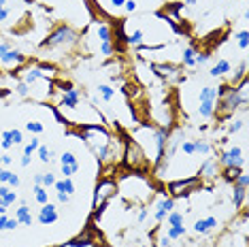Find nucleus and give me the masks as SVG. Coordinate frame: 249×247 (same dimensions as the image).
Returning a JSON list of instances; mask_svg holds the SVG:
<instances>
[{"label": "nucleus", "instance_id": "nucleus-23", "mask_svg": "<svg viewBox=\"0 0 249 247\" xmlns=\"http://www.w3.org/2000/svg\"><path fill=\"white\" fill-rule=\"evenodd\" d=\"M194 58H196V47L194 45H188V47L181 52V62H183V66L194 69Z\"/></svg>", "mask_w": 249, "mask_h": 247}, {"label": "nucleus", "instance_id": "nucleus-16", "mask_svg": "<svg viewBox=\"0 0 249 247\" xmlns=\"http://www.w3.org/2000/svg\"><path fill=\"white\" fill-rule=\"evenodd\" d=\"M151 71L156 72L158 77H162V79H173V77H179L177 72L179 69L173 64H151Z\"/></svg>", "mask_w": 249, "mask_h": 247}, {"label": "nucleus", "instance_id": "nucleus-49", "mask_svg": "<svg viewBox=\"0 0 249 247\" xmlns=\"http://www.w3.org/2000/svg\"><path fill=\"white\" fill-rule=\"evenodd\" d=\"M19 164L24 166V168H28V166L32 164V156H26V154H24V156H21V158H19Z\"/></svg>", "mask_w": 249, "mask_h": 247}, {"label": "nucleus", "instance_id": "nucleus-36", "mask_svg": "<svg viewBox=\"0 0 249 247\" xmlns=\"http://www.w3.org/2000/svg\"><path fill=\"white\" fill-rule=\"evenodd\" d=\"M234 38H236V45H239V47L243 49V52H245V49L249 47V32H247V30H241V32H239V35H236Z\"/></svg>", "mask_w": 249, "mask_h": 247}, {"label": "nucleus", "instance_id": "nucleus-12", "mask_svg": "<svg viewBox=\"0 0 249 247\" xmlns=\"http://www.w3.org/2000/svg\"><path fill=\"white\" fill-rule=\"evenodd\" d=\"M0 62H2L4 66H9V69H18V66H21L26 62V55L19 52V49H13L11 47L7 53L2 55V58H0Z\"/></svg>", "mask_w": 249, "mask_h": 247}, {"label": "nucleus", "instance_id": "nucleus-54", "mask_svg": "<svg viewBox=\"0 0 249 247\" xmlns=\"http://www.w3.org/2000/svg\"><path fill=\"white\" fill-rule=\"evenodd\" d=\"M58 200H60V203H69V200H71V196L69 194H64V192H58Z\"/></svg>", "mask_w": 249, "mask_h": 247}, {"label": "nucleus", "instance_id": "nucleus-20", "mask_svg": "<svg viewBox=\"0 0 249 247\" xmlns=\"http://www.w3.org/2000/svg\"><path fill=\"white\" fill-rule=\"evenodd\" d=\"M96 36L100 43H113V28L109 24H96Z\"/></svg>", "mask_w": 249, "mask_h": 247}, {"label": "nucleus", "instance_id": "nucleus-18", "mask_svg": "<svg viewBox=\"0 0 249 247\" xmlns=\"http://www.w3.org/2000/svg\"><path fill=\"white\" fill-rule=\"evenodd\" d=\"M217 226V217H205V220H198L196 224H194V232L196 234H209L211 230Z\"/></svg>", "mask_w": 249, "mask_h": 247}, {"label": "nucleus", "instance_id": "nucleus-15", "mask_svg": "<svg viewBox=\"0 0 249 247\" xmlns=\"http://www.w3.org/2000/svg\"><path fill=\"white\" fill-rule=\"evenodd\" d=\"M13 217L19 222V226H28V228L32 226V222H35V217H32V211H30V207H28V205H19L18 209H15V215Z\"/></svg>", "mask_w": 249, "mask_h": 247}, {"label": "nucleus", "instance_id": "nucleus-10", "mask_svg": "<svg viewBox=\"0 0 249 247\" xmlns=\"http://www.w3.org/2000/svg\"><path fill=\"white\" fill-rule=\"evenodd\" d=\"M175 203H177V198L168 196V192H162V198L156 203V211H154L156 222H164V220H166V215L175 209Z\"/></svg>", "mask_w": 249, "mask_h": 247}, {"label": "nucleus", "instance_id": "nucleus-50", "mask_svg": "<svg viewBox=\"0 0 249 247\" xmlns=\"http://www.w3.org/2000/svg\"><path fill=\"white\" fill-rule=\"evenodd\" d=\"M147 215H149V211H147V209H141V211H139V215H137V222H139V224H143V222L147 220Z\"/></svg>", "mask_w": 249, "mask_h": 247}, {"label": "nucleus", "instance_id": "nucleus-21", "mask_svg": "<svg viewBox=\"0 0 249 247\" xmlns=\"http://www.w3.org/2000/svg\"><path fill=\"white\" fill-rule=\"evenodd\" d=\"M232 188H234V192H232L234 209H241L243 203H245V198H247V188H243V185H236V183H232Z\"/></svg>", "mask_w": 249, "mask_h": 247}, {"label": "nucleus", "instance_id": "nucleus-31", "mask_svg": "<svg viewBox=\"0 0 249 247\" xmlns=\"http://www.w3.org/2000/svg\"><path fill=\"white\" fill-rule=\"evenodd\" d=\"M36 151H38V160H41L43 164H49V162L53 160V158H52V156H53V151L49 149L47 145H41V147H38Z\"/></svg>", "mask_w": 249, "mask_h": 247}, {"label": "nucleus", "instance_id": "nucleus-44", "mask_svg": "<svg viewBox=\"0 0 249 247\" xmlns=\"http://www.w3.org/2000/svg\"><path fill=\"white\" fill-rule=\"evenodd\" d=\"M11 147H15V145H13V141H11L9 130H4L2 132V149H11Z\"/></svg>", "mask_w": 249, "mask_h": 247}, {"label": "nucleus", "instance_id": "nucleus-27", "mask_svg": "<svg viewBox=\"0 0 249 247\" xmlns=\"http://www.w3.org/2000/svg\"><path fill=\"white\" fill-rule=\"evenodd\" d=\"M185 232H188V230H185L183 224H181V226H168V228H166V237L171 239V241L183 239V237H185Z\"/></svg>", "mask_w": 249, "mask_h": 247}, {"label": "nucleus", "instance_id": "nucleus-33", "mask_svg": "<svg viewBox=\"0 0 249 247\" xmlns=\"http://www.w3.org/2000/svg\"><path fill=\"white\" fill-rule=\"evenodd\" d=\"M38 147H41V139H38V137H32L30 141L24 145V154H26V156H32Z\"/></svg>", "mask_w": 249, "mask_h": 247}, {"label": "nucleus", "instance_id": "nucleus-48", "mask_svg": "<svg viewBox=\"0 0 249 247\" xmlns=\"http://www.w3.org/2000/svg\"><path fill=\"white\" fill-rule=\"evenodd\" d=\"M11 173H13V171H9V168H2V173H0V183H2V185H7L9 177H11Z\"/></svg>", "mask_w": 249, "mask_h": 247}, {"label": "nucleus", "instance_id": "nucleus-30", "mask_svg": "<svg viewBox=\"0 0 249 247\" xmlns=\"http://www.w3.org/2000/svg\"><path fill=\"white\" fill-rule=\"evenodd\" d=\"M183 222H185V215H183V213H179V211H171L166 215V224H168V226H181Z\"/></svg>", "mask_w": 249, "mask_h": 247}, {"label": "nucleus", "instance_id": "nucleus-14", "mask_svg": "<svg viewBox=\"0 0 249 247\" xmlns=\"http://www.w3.org/2000/svg\"><path fill=\"white\" fill-rule=\"evenodd\" d=\"M230 71H232L230 60L222 58V60H217V62H215V64L211 66V71H209V75H211L213 79H219V77H226V75H228Z\"/></svg>", "mask_w": 249, "mask_h": 247}, {"label": "nucleus", "instance_id": "nucleus-38", "mask_svg": "<svg viewBox=\"0 0 249 247\" xmlns=\"http://www.w3.org/2000/svg\"><path fill=\"white\" fill-rule=\"evenodd\" d=\"M55 181H58V179H55V175H53V173H43V188H53V185H55Z\"/></svg>", "mask_w": 249, "mask_h": 247}, {"label": "nucleus", "instance_id": "nucleus-25", "mask_svg": "<svg viewBox=\"0 0 249 247\" xmlns=\"http://www.w3.org/2000/svg\"><path fill=\"white\" fill-rule=\"evenodd\" d=\"M32 194H35V200L38 205H47L49 203V192L43 185H32Z\"/></svg>", "mask_w": 249, "mask_h": 247}, {"label": "nucleus", "instance_id": "nucleus-1", "mask_svg": "<svg viewBox=\"0 0 249 247\" xmlns=\"http://www.w3.org/2000/svg\"><path fill=\"white\" fill-rule=\"evenodd\" d=\"M215 111H219L222 117L234 115L236 109L247 111V79H243L236 86H222L217 88V103Z\"/></svg>", "mask_w": 249, "mask_h": 247}, {"label": "nucleus", "instance_id": "nucleus-52", "mask_svg": "<svg viewBox=\"0 0 249 247\" xmlns=\"http://www.w3.org/2000/svg\"><path fill=\"white\" fill-rule=\"evenodd\" d=\"M124 4H126V0H111L113 9H124Z\"/></svg>", "mask_w": 249, "mask_h": 247}, {"label": "nucleus", "instance_id": "nucleus-29", "mask_svg": "<svg viewBox=\"0 0 249 247\" xmlns=\"http://www.w3.org/2000/svg\"><path fill=\"white\" fill-rule=\"evenodd\" d=\"M96 89H98V96L103 98L105 103H111V100L115 98V89H113L111 86H105V83H100V86L96 88Z\"/></svg>", "mask_w": 249, "mask_h": 247}, {"label": "nucleus", "instance_id": "nucleus-58", "mask_svg": "<svg viewBox=\"0 0 249 247\" xmlns=\"http://www.w3.org/2000/svg\"><path fill=\"white\" fill-rule=\"evenodd\" d=\"M2 168H4V166H0V173H2Z\"/></svg>", "mask_w": 249, "mask_h": 247}, {"label": "nucleus", "instance_id": "nucleus-53", "mask_svg": "<svg viewBox=\"0 0 249 247\" xmlns=\"http://www.w3.org/2000/svg\"><path fill=\"white\" fill-rule=\"evenodd\" d=\"M9 49H11V43H0V58H2V55L7 53Z\"/></svg>", "mask_w": 249, "mask_h": 247}, {"label": "nucleus", "instance_id": "nucleus-46", "mask_svg": "<svg viewBox=\"0 0 249 247\" xmlns=\"http://www.w3.org/2000/svg\"><path fill=\"white\" fill-rule=\"evenodd\" d=\"M181 151H183L185 156H194V145H192V141H183V143H181Z\"/></svg>", "mask_w": 249, "mask_h": 247}, {"label": "nucleus", "instance_id": "nucleus-42", "mask_svg": "<svg viewBox=\"0 0 249 247\" xmlns=\"http://www.w3.org/2000/svg\"><path fill=\"white\" fill-rule=\"evenodd\" d=\"M100 53L103 55H113L115 53V45L113 43H100Z\"/></svg>", "mask_w": 249, "mask_h": 247}, {"label": "nucleus", "instance_id": "nucleus-13", "mask_svg": "<svg viewBox=\"0 0 249 247\" xmlns=\"http://www.w3.org/2000/svg\"><path fill=\"white\" fill-rule=\"evenodd\" d=\"M92 243H94V234H92V230L89 228H86L79 237L71 239L69 243H64V247H89Z\"/></svg>", "mask_w": 249, "mask_h": 247}, {"label": "nucleus", "instance_id": "nucleus-6", "mask_svg": "<svg viewBox=\"0 0 249 247\" xmlns=\"http://www.w3.org/2000/svg\"><path fill=\"white\" fill-rule=\"evenodd\" d=\"M219 166L222 168H228V166H234V168H243L245 166V154H243V147L234 145V147H228L219 154Z\"/></svg>", "mask_w": 249, "mask_h": 247}, {"label": "nucleus", "instance_id": "nucleus-57", "mask_svg": "<svg viewBox=\"0 0 249 247\" xmlns=\"http://www.w3.org/2000/svg\"><path fill=\"white\" fill-rule=\"evenodd\" d=\"M0 166H2V156H0Z\"/></svg>", "mask_w": 249, "mask_h": 247}, {"label": "nucleus", "instance_id": "nucleus-11", "mask_svg": "<svg viewBox=\"0 0 249 247\" xmlns=\"http://www.w3.org/2000/svg\"><path fill=\"white\" fill-rule=\"evenodd\" d=\"M36 220H38V224H41V226H52V224H55V222L60 220V211H58V207L52 205V203L41 205Z\"/></svg>", "mask_w": 249, "mask_h": 247}, {"label": "nucleus", "instance_id": "nucleus-35", "mask_svg": "<svg viewBox=\"0 0 249 247\" xmlns=\"http://www.w3.org/2000/svg\"><path fill=\"white\" fill-rule=\"evenodd\" d=\"M60 164H81L72 151H62L60 154Z\"/></svg>", "mask_w": 249, "mask_h": 247}, {"label": "nucleus", "instance_id": "nucleus-34", "mask_svg": "<svg viewBox=\"0 0 249 247\" xmlns=\"http://www.w3.org/2000/svg\"><path fill=\"white\" fill-rule=\"evenodd\" d=\"M26 130L32 132V134H41V132H45V126L41 122H36V120H28L26 122Z\"/></svg>", "mask_w": 249, "mask_h": 247}, {"label": "nucleus", "instance_id": "nucleus-17", "mask_svg": "<svg viewBox=\"0 0 249 247\" xmlns=\"http://www.w3.org/2000/svg\"><path fill=\"white\" fill-rule=\"evenodd\" d=\"M18 203V194L13 192V188L0 183V207H13Z\"/></svg>", "mask_w": 249, "mask_h": 247}, {"label": "nucleus", "instance_id": "nucleus-4", "mask_svg": "<svg viewBox=\"0 0 249 247\" xmlns=\"http://www.w3.org/2000/svg\"><path fill=\"white\" fill-rule=\"evenodd\" d=\"M115 194H117V183L113 181V179H109V177L100 179V181L96 183V188H94L92 209L96 211V209H98V207H105V205L109 203V200H111Z\"/></svg>", "mask_w": 249, "mask_h": 247}, {"label": "nucleus", "instance_id": "nucleus-28", "mask_svg": "<svg viewBox=\"0 0 249 247\" xmlns=\"http://www.w3.org/2000/svg\"><path fill=\"white\" fill-rule=\"evenodd\" d=\"M124 41H126L128 45H134V47H139V45L145 41V32H143V30H141V28H139V30L130 32V35H128L126 38H124Z\"/></svg>", "mask_w": 249, "mask_h": 247}, {"label": "nucleus", "instance_id": "nucleus-22", "mask_svg": "<svg viewBox=\"0 0 249 247\" xmlns=\"http://www.w3.org/2000/svg\"><path fill=\"white\" fill-rule=\"evenodd\" d=\"M19 226V222L15 220V217H11V215H0V232H13L15 228Z\"/></svg>", "mask_w": 249, "mask_h": 247}, {"label": "nucleus", "instance_id": "nucleus-41", "mask_svg": "<svg viewBox=\"0 0 249 247\" xmlns=\"http://www.w3.org/2000/svg\"><path fill=\"white\" fill-rule=\"evenodd\" d=\"M9 134H11V141H13V145H21V143H24V134H21V130H18V128L9 130Z\"/></svg>", "mask_w": 249, "mask_h": 247}, {"label": "nucleus", "instance_id": "nucleus-37", "mask_svg": "<svg viewBox=\"0 0 249 247\" xmlns=\"http://www.w3.org/2000/svg\"><path fill=\"white\" fill-rule=\"evenodd\" d=\"M245 128V120H232L228 124V134H236L239 130H243Z\"/></svg>", "mask_w": 249, "mask_h": 247}, {"label": "nucleus", "instance_id": "nucleus-56", "mask_svg": "<svg viewBox=\"0 0 249 247\" xmlns=\"http://www.w3.org/2000/svg\"><path fill=\"white\" fill-rule=\"evenodd\" d=\"M7 211H9V207H0V215H4Z\"/></svg>", "mask_w": 249, "mask_h": 247}, {"label": "nucleus", "instance_id": "nucleus-7", "mask_svg": "<svg viewBox=\"0 0 249 247\" xmlns=\"http://www.w3.org/2000/svg\"><path fill=\"white\" fill-rule=\"evenodd\" d=\"M219 171H222V166H219V162L215 158H207L205 162L200 164V168H198V179L200 181H211L215 183L219 179Z\"/></svg>", "mask_w": 249, "mask_h": 247}, {"label": "nucleus", "instance_id": "nucleus-51", "mask_svg": "<svg viewBox=\"0 0 249 247\" xmlns=\"http://www.w3.org/2000/svg\"><path fill=\"white\" fill-rule=\"evenodd\" d=\"M32 185H43V173H35V177H32Z\"/></svg>", "mask_w": 249, "mask_h": 247}, {"label": "nucleus", "instance_id": "nucleus-26", "mask_svg": "<svg viewBox=\"0 0 249 247\" xmlns=\"http://www.w3.org/2000/svg\"><path fill=\"white\" fill-rule=\"evenodd\" d=\"M192 145H194V156H209L211 154V143L202 141V139H196V141H192Z\"/></svg>", "mask_w": 249, "mask_h": 247}, {"label": "nucleus", "instance_id": "nucleus-40", "mask_svg": "<svg viewBox=\"0 0 249 247\" xmlns=\"http://www.w3.org/2000/svg\"><path fill=\"white\" fill-rule=\"evenodd\" d=\"M15 92H18V96L26 98L28 94H30V86H28V83H24V81H19L18 86H15Z\"/></svg>", "mask_w": 249, "mask_h": 247}, {"label": "nucleus", "instance_id": "nucleus-39", "mask_svg": "<svg viewBox=\"0 0 249 247\" xmlns=\"http://www.w3.org/2000/svg\"><path fill=\"white\" fill-rule=\"evenodd\" d=\"M9 15H11L9 2H7V0H0V21H7Z\"/></svg>", "mask_w": 249, "mask_h": 247}, {"label": "nucleus", "instance_id": "nucleus-24", "mask_svg": "<svg viewBox=\"0 0 249 247\" xmlns=\"http://www.w3.org/2000/svg\"><path fill=\"white\" fill-rule=\"evenodd\" d=\"M241 173H243V168L228 166V168H222V171H219V177H222L224 181H228V183H234V181H236V177H239Z\"/></svg>", "mask_w": 249, "mask_h": 247}, {"label": "nucleus", "instance_id": "nucleus-3", "mask_svg": "<svg viewBox=\"0 0 249 247\" xmlns=\"http://www.w3.org/2000/svg\"><path fill=\"white\" fill-rule=\"evenodd\" d=\"M79 41V35L75 30H72L71 26L66 24H60L53 28L52 35H47V38L41 43L43 49H55V47H71V45H75Z\"/></svg>", "mask_w": 249, "mask_h": 247}, {"label": "nucleus", "instance_id": "nucleus-43", "mask_svg": "<svg viewBox=\"0 0 249 247\" xmlns=\"http://www.w3.org/2000/svg\"><path fill=\"white\" fill-rule=\"evenodd\" d=\"M209 62V53H205V52H196V58H194V66H202V64H207Z\"/></svg>", "mask_w": 249, "mask_h": 247}, {"label": "nucleus", "instance_id": "nucleus-8", "mask_svg": "<svg viewBox=\"0 0 249 247\" xmlns=\"http://www.w3.org/2000/svg\"><path fill=\"white\" fill-rule=\"evenodd\" d=\"M53 72H55V69H53V66H49V64L30 66V69L24 72V83H28V86H35L36 81L47 79V77H52Z\"/></svg>", "mask_w": 249, "mask_h": 247}, {"label": "nucleus", "instance_id": "nucleus-32", "mask_svg": "<svg viewBox=\"0 0 249 247\" xmlns=\"http://www.w3.org/2000/svg\"><path fill=\"white\" fill-rule=\"evenodd\" d=\"M79 168H81V164H60V173L62 177H75Z\"/></svg>", "mask_w": 249, "mask_h": 247}, {"label": "nucleus", "instance_id": "nucleus-19", "mask_svg": "<svg viewBox=\"0 0 249 247\" xmlns=\"http://www.w3.org/2000/svg\"><path fill=\"white\" fill-rule=\"evenodd\" d=\"M53 188L58 190V192H64V194H69V196H72V194L77 192V185H75V181H72V177H62V179H58Z\"/></svg>", "mask_w": 249, "mask_h": 247}, {"label": "nucleus", "instance_id": "nucleus-2", "mask_svg": "<svg viewBox=\"0 0 249 247\" xmlns=\"http://www.w3.org/2000/svg\"><path fill=\"white\" fill-rule=\"evenodd\" d=\"M122 162L124 166L128 168V171H134V173H145L151 168V162L147 158V151L141 147L139 141H134V139H130L124 145V151H122Z\"/></svg>", "mask_w": 249, "mask_h": 247}, {"label": "nucleus", "instance_id": "nucleus-45", "mask_svg": "<svg viewBox=\"0 0 249 247\" xmlns=\"http://www.w3.org/2000/svg\"><path fill=\"white\" fill-rule=\"evenodd\" d=\"M19 183H21V179H19L18 173H11V177H9V181H7L9 188H19Z\"/></svg>", "mask_w": 249, "mask_h": 247}, {"label": "nucleus", "instance_id": "nucleus-55", "mask_svg": "<svg viewBox=\"0 0 249 247\" xmlns=\"http://www.w3.org/2000/svg\"><path fill=\"white\" fill-rule=\"evenodd\" d=\"M11 162H13V158L4 154V156H2V166H4V168H9V166H11Z\"/></svg>", "mask_w": 249, "mask_h": 247}, {"label": "nucleus", "instance_id": "nucleus-5", "mask_svg": "<svg viewBox=\"0 0 249 247\" xmlns=\"http://www.w3.org/2000/svg\"><path fill=\"white\" fill-rule=\"evenodd\" d=\"M198 188H202V181L196 175L185 177V179H177V181L168 183V196H173V198H183V196L196 192Z\"/></svg>", "mask_w": 249, "mask_h": 247}, {"label": "nucleus", "instance_id": "nucleus-47", "mask_svg": "<svg viewBox=\"0 0 249 247\" xmlns=\"http://www.w3.org/2000/svg\"><path fill=\"white\" fill-rule=\"evenodd\" d=\"M137 9H139L137 0H126V4H124V11H126V13H134Z\"/></svg>", "mask_w": 249, "mask_h": 247}, {"label": "nucleus", "instance_id": "nucleus-9", "mask_svg": "<svg viewBox=\"0 0 249 247\" xmlns=\"http://www.w3.org/2000/svg\"><path fill=\"white\" fill-rule=\"evenodd\" d=\"M79 103H81V92L75 88H69L62 92L60 96V105L55 106V109H66V111H75L79 109Z\"/></svg>", "mask_w": 249, "mask_h": 247}]
</instances>
